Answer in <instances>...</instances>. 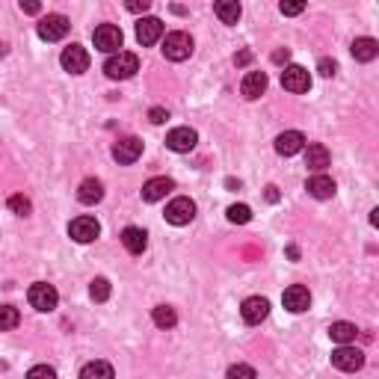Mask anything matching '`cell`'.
Masks as SVG:
<instances>
[{
  "label": "cell",
  "instance_id": "cell-17",
  "mask_svg": "<svg viewBox=\"0 0 379 379\" xmlns=\"http://www.w3.org/2000/svg\"><path fill=\"white\" fill-rule=\"evenodd\" d=\"M305 149V137L299 130H285L276 137V151L282 154V158H294V154H299Z\"/></svg>",
  "mask_w": 379,
  "mask_h": 379
},
{
  "label": "cell",
  "instance_id": "cell-30",
  "mask_svg": "<svg viewBox=\"0 0 379 379\" xmlns=\"http://www.w3.org/2000/svg\"><path fill=\"white\" fill-rule=\"evenodd\" d=\"M9 210H12L15 217H30V210H33V202L27 196H21V193H15V196H9Z\"/></svg>",
  "mask_w": 379,
  "mask_h": 379
},
{
  "label": "cell",
  "instance_id": "cell-15",
  "mask_svg": "<svg viewBox=\"0 0 379 379\" xmlns=\"http://www.w3.org/2000/svg\"><path fill=\"white\" fill-rule=\"evenodd\" d=\"M172 190H175V181H172V178H151V181L142 184V202L154 205V202H160V199L169 196Z\"/></svg>",
  "mask_w": 379,
  "mask_h": 379
},
{
  "label": "cell",
  "instance_id": "cell-35",
  "mask_svg": "<svg viewBox=\"0 0 379 379\" xmlns=\"http://www.w3.org/2000/svg\"><path fill=\"white\" fill-rule=\"evenodd\" d=\"M278 9H282V15H299V12H305V3H287L285 0Z\"/></svg>",
  "mask_w": 379,
  "mask_h": 379
},
{
  "label": "cell",
  "instance_id": "cell-16",
  "mask_svg": "<svg viewBox=\"0 0 379 379\" xmlns=\"http://www.w3.org/2000/svg\"><path fill=\"white\" fill-rule=\"evenodd\" d=\"M163 39V21L160 18H140L137 21V42L140 44H154V42H160Z\"/></svg>",
  "mask_w": 379,
  "mask_h": 379
},
{
  "label": "cell",
  "instance_id": "cell-21",
  "mask_svg": "<svg viewBox=\"0 0 379 379\" xmlns=\"http://www.w3.org/2000/svg\"><path fill=\"white\" fill-rule=\"evenodd\" d=\"M329 149L326 146H320V142H311V146L305 149V166L308 169H314L317 175H323V169L329 166Z\"/></svg>",
  "mask_w": 379,
  "mask_h": 379
},
{
  "label": "cell",
  "instance_id": "cell-39",
  "mask_svg": "<svg viewBox=\"0 0 379 379\" xmlns=\"http://www.w3.org/2000/svg\"><path fill=\"white\" fill-rule=\"evenodd\" d=\"M287 60H291V51H287V48H285V51H276V53H273V62H287Z\"/></svg>",
  "mask_w": 379,
  "mask_h": 379
},
{
  "label": "cell",
  "instance_id": "cell-31",
  "mask_svg": "<svg viewBox=\"0 0 379 379\" xmlns=\"http://www.w3.org/2000/svg\"><path fill=\"white\" fill-rule=\"evenodd\" d=\"M226 214H228V222H234V226H246L252 219V208L249 205H231Z\"/></svg>",
  "mask_w": 379,
  "mask_h": 379
},
{
  "label": "cell",
  "instance_id": "cell-8",
  "mask_svg": "<svg viewBox=\"0 0 379 379\" xmlns=\"http://www.w3.org/2000/svg\"><path fill=\"white\" fill-rule=\"evenodd\" d=\"M69 234H71V240L77 243H92L98 240V234H101V222H98L95 217H74L69 222Z\"/></svg>",
  "mask_w": 379,
  "mask_h": 379
},
{
  "label": "cell",
  "instance_id": "cell-33",
  "mask_svg": "<svg viewBox=\"0 0 379 379\" xmlns=\"http://www.w3.org/2000/svg\"><path fill=\"white\" fill-rule=\"evenodd\" d=\"M27 379H57V371L51 364H36L27 371Z\"/></svg>",
  "mask_w": 379,
  "mask_h": 379
},
{
  "label": "cell",
  "instance_id": "cell-7",
  "mask_svg": "<svg viewBox=\"0 0 379 379\" xmlns=\"http://www.w3.org/2000/svg\"><path fill=\"white\" fill-rule=\"evenodd\" d=\"M332 364H335L338 371H344V373H355V371H362V367H364V353L350 347V344H341V347L332 353Z\"/></svg>",
  "mask_w": 379,
  "mask_h": 379
},
{
  "label": "cell",
  "instance_id": "cell-37",
  "mask_svg": "<svg viewBox=\"0 0 379 379\" xmlns=\"http://www.w3.org/2000/svg\"><path fill=\"white\" fill-rule=\"evenodd\" d=\"M21 12H27V15H39L42 12V3H36V0H21Z\"/></svg>",
  "mask_w": 379,
  "mask_h": 379
},
{
  "label": "cell",
  "instance_id": "cell-9",
  "mask_svg": "<svg viewBox=\"0 0 379 379\" xmlns=\"http://www.w3.org/2000/svg\"><path fill=\"white\" fill-rule=\"evenodd\" d=\"M60 65L69 74H83L89 69V53L83 44H69V48L62 51V57H60Z\"/></svg>",
  "mask_w": 379,
  "mask_h": 379
},
{
  "label": "cell",
  "instance_id": "cell-19",
  "mask_svg": "<svg viewBox=\"0 0 379 379\" xmlns=\"http://www.w3.org/2000/svg\"><path fill=\"white\" fill-rule=\"evenodd\" d=\"M240 92H243V98H249V101L261 98L267 92V74L264 71H249L240 83Z\"/></svg>",
  "mask_w": 379,
  "mask_h": 379
},
{
  "label": "cell",
  "instance_id": "cell-20",
  "mask_svg": "<svg viewBox=\"0 0 379 379\" xmlns=\"http://www.w3.org/2000/svg\"><path fill=\"white\" fill-rule=\"evenodd\" d=\"M305 190H308V196H314V199H332L338 187L329 175H311L305 181Z\"/></svg>",
  "mask_w": 379,
  "mask_h": 379
},
{
  "label": "cell",
  "instance_id": "cell-12",
  "mask_svg": "<svg viewBox=\"0 0 379 379\" xmlns=\"http://www.w3.org/2000/svg\"><path fill=\"white\" fill-rule=\"evenodd\" d=\"M196 142H199V133L193 128H172L169 133H166V146H169L172 151H178V154L193 151Z\"/></svg>",
  "mask_w": 379,
  "mask_h": 379
},
{
  "label": "cell",
  "instance_id": "cell-1",
  "mask_svg": "<svg viewBox=\"0 0 379 379\" xmlns=\"http://www.w3.org/2000/svg\"><path fill=\"white\" fill-rule=\"evenodd\" d=\"M137 71H140V57L130 51H119L113 57H107V62H104V74L110 81H128V77H133Z\"/></svg>",
  "mask_w": 379,
  "mask_h": 379
},
{
  "label": "cell",
  "instance_id": "cell-3",
  "mask_svg": "<svg viewBox=\"0 0 379 379\" xmlns=\"http://www.w3.org/2000/svg\"><path fill=\"white\" fill-rule=\"evenodd\" d=\"M92 42H95V51L101 53H119L121 51V42H125V36H121V30L116 24H98L95 33H92Z\"/></svg>",
  "mask_w": 379,
  "mask_h": 379
},
{
  "label": "cell",
  "instance_id": "cell-27",
  "mask_svg": "<svg viewBox=\"0 0 379 379\" xmlns=\"http://www.w3.org/2000/svg\"><path fill=\"white\" fill-rule=\"evenodd\" d=\"M151 320H154V326H160V329H172L178 323V314L172 305H158L151 311Z\"/></svg>",
  "mask_w": 379,
  "mask_h": 379
},
{
  "label": "cell",
  "instance_id": "cell-4",
  "mask_svg": "<svg viewBox=\"0 0 379 379\" xmlns=\"http://www.w3.org/2000/svg\"><path fill=\"white\" fill-rule=\"evenodd\" d=\"M166 222L169 226H190V222L196 219V202L193 199H187V196H178L172 199L169 205H166Z\"/></svg>",
  "mask_w": 379,
  "mask_h": 379
},
{
  "label": "cell",
  "instance_id": "cell-10",
  "mask_svg": "<svg viewBox=\"0 0 379 379\" xmlns=\"http://www.w3.org/2000/svg\"><path fill=\"white\" fill-rule=\"evenodd\" d=\"M267 314H270V303H267L264 296H249V299H243V305H240V317H243V323H249V326H258V323L267 320Z\"/></svg>",
  "mask_w": 379,
  "mask_h": 379
},
{
  "label": "cell",
  "instance_id": "cell-11",
  "mask_svg": "<svg viewBox=\"0 0 379 379\" xmlns=\"http://www.w3.org/2000/svg\"><path fill=\"white\" fill-rule=\"evenodd\" d=\"M142 158V140L140 137H128V140H119L113 146V160L121 166H130Z\"/></svg>",
  "mask_w": 379,
  "mask_h": 379
},
{
  "label": "cell",
  "instance_id": "cell-25",
  "mask_svg": "<svg viewBox=\"0 0 379 379\" xmlns=\"http://www.w3.org/2000/svg\"><path fill=\"white\" fill-rule=\"evenodd\" d=\"M81 379H116V371L110 362H89L81 367Z\"/></svg>",
  "mask_w": 379,
  "mask_h": 379
},
{
  "label": "cell",
  "instance_id": "cell-5",
  "mask_svg": "<svg viewBox=\"0 0 379 379\" xmlns=\"http://www.w3.org/2000/svg\"><path fill=\"white\" fill-rule=\"evenodd\" d=\"M27 299H30V305L36 311H53V308H57V303H60V294H57V287H53V285L36 282V285H30Z\"/></svg>",
  "mask_w": 379,
  "mask_h": 379
},
{
  "label": "cell",
  "instance_id": "cell-26",
  "mask_svg": "<svg viewBox=\"0 0 379 379\" xmlns=\"http://www.w3.org/2000/svg\"><path fill=\"white\" fill-rule=\"evenodd\" d=\"M355 329L353 323H347V320H338V323H332L329 326V338L335 341V344H350V341H355Z\"/></svg>",
  "mask_w": 379,
  "mask_h": 379
},
{
  "label": "cell",
  "instance_id": "cell-32",
  "mask_svg": "<svg viewBox=\"0 0 379 379\" xmlns=\"http://www.w3.org/2000/svg\"><path fill=\"white\" fill-rule=\"evenodd\" d=\"M226 379H258V373H255L252 364H231Z\"/></svg>",
  "mask_w": 379,
  "mask_h": 379
},
{
  "label": "cell",
  "instance_id": "cell-14",
  "mask_svg": "<svg viewBox=\"0 0 379 379\" xmlns=\"http://www.w3.org/2000/svg\"><path fill=\"white\" fill-rule=\"evenodd\" d=\"M282 303H285V308L291 311V314H303V311L311 308V294H308V287H303V285H291L282 294Z\"/></svg>",
  "mask_w": 379,
  "mask_h": 379
},
{
  "label": "cell",
  "instance_id": "cell-36",
  "mask_svg": "<svg viewBox=\"0 0 379 379\" xmlns=\"http://www.w3.org/2000/svg\"><path fill=\"white\" fill-rule=\"evenodd\" d=\"M149 119L154 121V125H163L166 119H169V113H166L163 107H151V113H149Z\"/></svg>",
  "mask_w": 379,
  "mask_h": 379
},
{
  "label": "cell",
  "instance_id": "cell-6",
  "mask_svg": "<svg viewBox=\"0 0 379 379\" xmlns=\"http://www.w3.org/2000/svg\"><path fill=\"white\" fill-rule=\"evenodd\" d=\"M71 30V24H69V18L65 15H60V12H53V15H44L39 24H36V33H39V39H44V42H60V39H65V33Z\"/></svg>",
  "mask_w": 379,
  "mask_h": 379
},
{
  "label": "cell",
  "instance_id": "cell-24",
  "mask_svg": "<svg viewBox=\"0 0 379 379\" xmlns=\"http://www.w3.org/2000/svg\"><path fill=\"white\" fill-rule=\"evenodd\" d=\"M214 12H217V18L222 21V24H237L243 9H240L237 0H219V3H214Z\"/></svg>",
  "mask_w": 379,
  "mask_h": 379
},
{
  "label": "cell",
  "instance_id": "cell-18",
  "mask_svg": "<svg viewBox=\"0 0 379 379\" xmlns=\"http://www.w3.org/2000/svg\"><path fill=\"white\" fill-rule=\"evenodd\" d=\"M121 246H125L130 255H142L149 246V234L137 228V226H128L125 231H121Z\"/></svg>",
  "mask_w": 379,
  "mask_h": 379
},
{
  "label": "cell",
  "instance_id": "cell-41",
  "mask_svg": "<svg viewBox=\"0 0 379 379\" xmlns=\"http://www.w3.org/2000/svg\"><path fill=\"white\" fill-rule=\"evenodd\" d=\"M267 199H270V202H276V199H278V193H276V187H267Z\"/></svg>",
  "mask_w": 379,
  "mask_h": 379
},
{
  "label": "cell",
  "instance_id": "cell-23",
  "mask_svg": "<svg viewBox=\"0 0 379 379\" xmlns=\"http://www.w3.org/2000/svg\"><path fill=\"white\" fill-rule=\"evenodd\" d=\"M350 51H353V57L359 62H371V60H376V53H379V42L371 39V36H362V39H355L350 44Z\"/></svg>",
  "mask_w": 379,
  "mask_h": 379
},
{
  "label": "cell",
  "instance_id": "cell-38",
  "mask_svg": "<svg viewBox=\"0 0 379 379\" xmlns=\"http://www.w3.org/2000/svg\"><path fill=\"white\" fill-rule=\"evenodd\" d=\"M149 0H130V3H128V9H130V12H149Z\"/></svg>",
  "mask_w": 379,
  "mask_h": 379
},
{
  "label": "cell",
  "instance_id": "cell-34",
  "mask_svg": "<svg viewBox=\"0 0 379 379\" xmlns=\"http://www.w3.org/2000/svg\"><path fill=\"white\" fill-rule=\"evenodd\" d=\"M317 71H320L323 77H335V74H338V62H335V60H326V57H323V60L317 62Z\"/></svg>",
  "mask_w": 379,
  "mask_h": 379
},
{
  "label": "cell",
  "instance_id": "cell-2",
  "mask_svg": "<svg viewBox=\"0 0 379 379\" xmlns=\"http://www.w3.org/2000/svg\"><path fill=\"white\" fill-rule=\"evenodd\" d=\"M190 53H193V36H190V33H184V30L166 33V39H163V57L166 60L184 62Z\"/></svg>",
  "mask_w": 379,
  "mask_h": 379
},
{
  "label": "cell",
  "instance_id": "cell-40",
  "mask_svg": "<svg viewBox=\"0 0 379 379\" xmlns=\"http://www.w3.org/2000/svg\"><path fill=\"white\" fill-rule=\"evenodd\" d=\"M249 60H252V51H240L237 57H234V62H237V65H246Z\"/></svg>",
  "mask_w": 379,
  "mask_h": 379
},
{
  "label": "cell",
  "instance_id": "cell-29",
  "mask_svg": "<svg viewBox=\"0 0 379 379\" xmlns=\"http://www.w3.org/2000/svg\"><path fill=\"white\" fill-rule=\"evenodd\" d=\"M89 296H92L95 303H107L110 299V282L107 278H101V276L92 278V285H89Z\"/></svg>",
  "mask_w": 379,
  "mask_h": 379
},
{
  "label": "cell",
  "instance_id": "cell-28",
  "mask_svg": "<svg viewBox=\"0 0 379 379\" xmlns=\"http://www.w3.org/2000/svg\"><path fill=\"white\" fill-rule=\"evenodd\" d=\"M21 323V314L15 305H0V332H9Z\"/></svg>",
  "mask_w": 379,
  "mask_h": 379
},
{
  "label": "cell",
  "instance_id": "cell-22",
  "mask_svg": "<svg viewBox=\"0 0 379 379\" xmlns=\"http://www.w3.org/2000/svg\"><path fill=\"white\" fill-rule=\"evenodd\" d=\"M77 199H81V205H98L104 199V184L98 181V178H86V181L77 187Z\"/></svg>",
  "mask_w": 379,
  "mask_h": 379
},
{
  "label": "cell",
  "instance_id": "cell-13",
  "mask_svg": "<svg viewBox=\"0 0 379 379\" xmlns=\"http://www.w3.org/2000/svg\"><path fill=\"white\" fill-rule=\"evenodd\" d=\"M282 86L287 89V92H308L311 89V74L303 69V65H287V69L282 71Z\"/></svg>",
  "mask_w": 379,
  "mask_h": 379
}]
</instances>
